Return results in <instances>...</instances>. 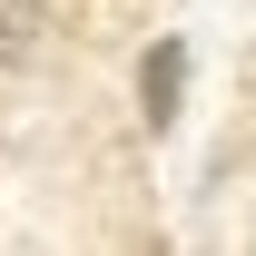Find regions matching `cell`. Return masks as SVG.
<instances>
[{
    "label": "cell",
    "instance_id": "cell-1",
    "mask_svg": "<svg viewBox=\"0 0 256 256\" xmlns=\"http://www.w3.org/2000/svg\"><path fill=\"white\" fill-rule=\"evenodd\" d=\"M178 98H188V40H148V60H138V108H148V128H178Z\"/></svg>",
    "mask_w": 256,
    "mask_h": 256
}]
</instances>
